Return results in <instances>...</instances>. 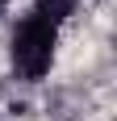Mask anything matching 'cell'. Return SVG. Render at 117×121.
Listing matches in <instances>:
<instances>
[{"label":"cell","mask_w":117,"mask_h":121,"mask_svg":"<svg viewBox=\"0 0 117 121\" xmlns=\"http://www.w3.org/2000/svg\"><path fill=\"white\" fill-rule=\"evenodd\" d=\"M54 50H58V21H50L42 13H25L17 21V29H13V42H9L13 71L21 79H29V84H38L50 71Z\"/></svg>","instance_id":"1"},{"label":"cell","mask_w":117,"mask_h":121,"mask_svg":"<svg viewBox=\"0 0 117 121\" xmlns=\"http://www.w3.org/2000/svg\"><path fill=\"white\" fill-rule=\"evenodd\" d=\"M75 4L80 0H34V13H42V17H50V21H67L71 13H75Z\"/></svg>","instance_id":"2"},{"label":"cell","mask_w":117,"mask_h":121,"mask_svg":"<svg viewBox=\"0 0 117 121\" xmlns=\"http://www.w3.org/2000/svg\"><path fill=\"white\" fill-rule=\"evenodd\" d=\"M9 4H13V0H0V9H9Z\"/></svg>","instance_id":"3"}]
</instances>
